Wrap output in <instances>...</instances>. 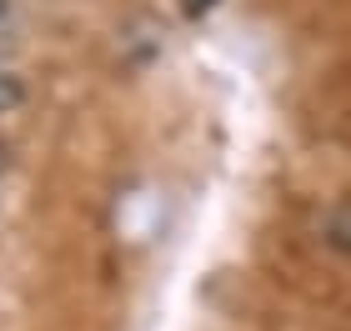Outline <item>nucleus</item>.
<instances>
[{
  "label": "nucleus",
  "instance_id": "1",
  "mask_svg": "<svg viewBox=\"0 0 351 331\" xmlns=\"http://www.w3.org/2000/svg\"><path fill=\"white\" fill-rule=\"evenodd\" d=\"M21 101H25V86H21V75L0 71V110H10V106H21Z\"/></svg>",
  "mask_w": 351,
  "mask_h": 331
},
{
  "label": "nucleus",
  "instance_id": "2",
  "mask_svg": "<svg viewBox=\"0 0 351 331\" xmlns=\"http://www.w3.org/2000/svg\"><path fill=\"white\" fill-rule=\"evenodd\" d=\"M331 236H337V241H346V246H351V216H341L337 226H331Z\"/></svg>",
  "mask_w": 351,
  "mask_h": 331
},
{
  "label": "nucleus",
  "instance_id": "3",
  "mask_svg": "<svg viewBox=\"0 0 351 331\" xmlns=\"http://www.w3.org/2000/svg\"><path fill=\"white\" fill-rule=\"evenodd\" d=\"M206 5H211V0H186V10H191V15H196V10H206Z\"/></svg>",
  "mask_w": 351,
  "mask_h": 331
},
{
  "label": "nucleus",
  "instance_id": "4",
  "mask_svg": "<svg viewBox=\"0 0 351 331\" xmlns=\"http://www.w3.org/2000/svg\"><path fill=\"white\" fill-rule=\"evenodd\" d=\"M0 171H5V146H0Z\"/></svg>",
  "mask_w": 351,
  "mask_h": 331
},
{
  "label": "nucleus",
  "instance_id": "5",
  "mask_svg": "<svg viewBox=\"0 0 351 331\" xmlns=\"http://www.w3.org/2000/svg\"><path fill=\"white\" fill-rule=\"evenodd\" d=\"M0 10H5V0H0Z\"/></svg>",
  "mask_w": 351,
  "mask_h": 331
}]
</instances>
